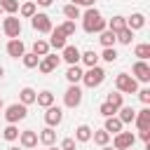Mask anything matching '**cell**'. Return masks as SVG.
<instances>
[{
  "instance_id": "1",
  "label": "cell",
  "mask_w": 150,
  "mask_h": 150,
  "mask_svg": "<svg viewBox=\"0 0 150 150\" xmlns=\"http://www.w3.org/2000/svg\"><path fill=\"white\" fill-rule=\"evenodd\" d=\"M82 19V28H84V33H101V30H105V19L101 16V12L96 9V7H87V12L80 16Z\"/></svg>"
},
{
  "instance_id": "2",
  "label": "cell",
  "mask_w": 150,
  "mask_h": 150,
  "mask_svg": "<svg viewBox=\"0 0 150 150\" xmlns=\"http://www.w3.org/2000/svg\"><path fill=\"white\" fill-rule=\"evenodd\" d=\"M115 91H120V94H136L138 91V82L129 73H117V77H115Z\"/></svg>"
},
{
  "instance_id": "3",
  "label": "cell",
  "mask_w": 150,
  "mask_h": 150,
  "mask_svg": "<svg viewBox=\"0 0 150 150\" xmlns=\"http://www.w3.org/2000/svg\"><path fill=\"white\" fill-rule=\"evenodd\" d=\"M103 80H105V70H103L101 66L87 68V70L82 73V82H84V87H89V89H96Z\"/></svg>"
},
{
  "instance_id": "4",
  "label": "cell",
  "mask_w": 150,
  "mask_h": 150,
  "mask_svg": "<svg viewBox=\"0 0 150 150\" xmlns=\"http://www.w3.org/2000/svg\"><path fill=\"white\" fill-rule=\"evenodd\" d=\"M26 115H28V108H26L23 103H19V101L5 108V120H7V124L21 122V120H26Z\"/></svg>"
},
{
  "instance_id": "5",
  "label": "cell",
  "mask_w": 150,
  "mask_h": 150,
  "mask_svg": "<svg viewBox=\"0 0 150 150\" xmlns=\"http://www.w3.org/2000/svg\"><path fill=\"white\" fill-rule=\"evenodd\" d=\"M2 33L9 38V40H16L21 35V19H16L14 14H7L2 19Z\"/></svg>"
},
{
  "instance_id": "6",
  "label": "cell",
  "mask_w": 150,
  "mask_h": 150,
  "mask_svg": "<svg viewBox=\"0 0 150 150\" xmlns=\"http://www.w3.org/2000/svg\"><path fill=\"white\" fill-rule=\"evenodd\" d=\"M30 26H33V30H38V33H52V19H49V14H45V12H35L33 16H30Z\"/></svg>"
},
{
  "instance_id": "7",
  "label": "cell",
  "mask_w": 150,
  "mask_h": 150,
  "mask_svg": "<svg viewBox=\"0 0 150 150\" xmlns=\"http://www.w3.org/2000/svg\"><path fill=\"white\" fill-rule=\"evenodd\" d=\"M134 143H136V136H134L131 131H120V134H115V138H112V148H115V150H131Z\"/></svg>"
},
{
  "instance_id": "8",
  "label": "cell",
  "mask_w": 150,
  "mask_h": 150,
  "mask_svg": "<svg viewBox=\"0 0 150 150\" xmlns=\"http://www.w3.org/2000/svg\"><path fill=\"white\" fill-rule=\"evenodd\" d=\"M80 103H82V89L77 84H70L63 94V105L66 108H77Z\"/></svg>"
},
{
  "instance_id": "9",
  "label": "cell",
  "mask_w": 150,
  "mask_h": 150,
  "mask_svg": "<svg viewBox=\"0 0 150 150\" xmlns=\"http://www.w3.org/2000/svg\"><path fill=\"white\" fill-rule=\"evenodd\" d=\"M59 63H61V56H56V54H47V56L40 59L38 70H40L42 75H49V73H54V70L59 68Z\"/></svg>"
},
{
  "instance_id": "10",
  "label": "cell",
  "mask_w": 150,
  "mask_h": 150,
  "mask_svg": "<svg viewBox=\"0 0 150 150\" xmlns=\"http://www.w3.org/2000/svg\"><path fill=\"white\" fill-rule=\"evenodd\" d=\"M63 122V110L59 108V105H49V108H45V124L47 127H59Z\"/></svg>"
},
{
  "instance_id": "11",
  "label": "cell",
  "mask_w": 150,
  "mask_h": 150,
  "mask_svg": "<svg viewBox=\"0 0 150 150\" xmlns=\"http://www.w3.org/2000/svg\"><path fill=\"white\" fill-rule=\"evenodd\" d=\"M131 77L136 80V82H150V66L145 63V61H136L134 66H131Z\"/></svg>"
},
{
  "instance_id": "12",
  "label": "cell",
  "mask_w": 150,
  "mask_h": 150,
  "mask_svg": "<svg viewBox=\"0 0 150 150\" xmlns=\"http://www.w3.org/2000/svg\"><path fill=\"white\" fill-rule=\"evenodd\" d=\"M49 49H63L66 45H68V38L61 33V28L56 26V28H52V33H49Z\"/></svg>"
},
{
  "instance_id": "13",
  "label": "cell",
  "mask_w": 150,
  "mask_h": 150,
  "mask_svg": "<svg viewBox=\"0 0 150 150\" xmlns=\"http://www.w3.org/2000/svg\"><path fill=\"white\" fill-rule=\"evenodd\" d=\"M80 54H82V52H80L75 45H66V47L61 49V59H63L68 66H77V63H80Z\"/></svg>"
},
{
  "instance_id": "14",
  "label": "cell",
  "mask_w": 150,
  "mask_h": 150,
  "mask_svg": "<svg viewBox=\"0 0 150 150\" xmlns=\"http://www.w3.org/2000/svg\"><path fill=\"white\" fill-rule=\"evenodd\" d=\"M19 143H21V148H26V150L38 148V131H33V129L21 131V134H19Z\"/></svg>"
},
{
  "instance_id": "15",
  "label": "cell",
  "mask_w": 150,
  "mask_h": 150,
  "mask_svg": "<svg viewBox=\"0 0 150 150\" xmlns=\"http://www.w3.org/2000/svg\"><path fill=\"white\" fill-rule=\"evenodd\" d=\"M134 124L138 127V131H145V129H150V108L145 105L143 110H138L136 112V117H134Z\"/></svg>"
},
{
  "instance_id": "16",
  "label": "cell",
  "mask_w": 150,
  "mask_h": 150,
  "mask_svg": "<svg viewBox=\"0 0 150 150\" xmlns=\"http://www.w3.org/2000/svg\"><path fill=\"white\" fill-rule=\"evenodd\" d=\"M7 54L12 56V59H21L23 54H26V45L16 38V40H9L7 42Z\"/></svg>"
},
{
  "instance_id": "17",
  "label": "cell",
  "mask_w": 150,
  "mask_h": 150,
  "mask_svg": "<svg viewBox=\"0 0 150 150\" xmlns=\"http://www.w3.org/2000/svg\"><path fill=\"white\" fill-rule=\"evenodd\" d=\"M38 141H40L42 145H47V148H49V145H54V143H56V131H54L52 127H45V129L38 134Z\"/></svg>"
},
{
  "instance_id": "18",
  "label": "cell",
  "mask_w": 150,
  "mask_h": 150,
  "mask_svg": "<svg viewBox=\"0 0 150 150\" xmlns=\"http://www.w3.org/2000/svg\"><path fill=\"white\" fill-rule=\"evenodd\" d=\"M143 26H145V16H143L141 12H134V14L127 19V28H129V30H141Z\"/></svg>"
},
{
  "instance_id": "19",
  "label": "cell",
  "mask_w": 150,
  "mask_h": 150,
  "mask_svg": "<svg viewBox=\"0 0 150 150\" xmlns=\"http://www.w3.org/2000/svg\"><path fill=\"white\" fill-rule=\"evenodd\" d=\"M35 96H38V91H35L33 87H23V89L19 91V103H23V105L28 108L30 103H35Z\"/></svg>"
},
{
  "instance_id": "20",
  "label": "cell",
  "mask_w": 150,
  "mask_h": 150,
  "mask_svg": "<svg viewBox=\"0 0 150 150\" xmlns=\"http://www.w3.org/2000/svg\"><path fill=\"white\" fill-rule=\"evenodd\" d=\"M134 117H136V110H134L131 105H122V108L117 110V120H120L122 124H131Z\"/></svg>"
},
{
  "instance_id": "21",
  "label": "cell",
  "mask_w": 150,
  "mask_h": 150,
  "mask_svg": "<svg viewBox=\"0 0 150 150\" xmlns=\"http://www.w3.org/2000/svg\"><path fill=\"white\" fill-rule=\"evenodd\" d=\"M82 68L80 66H68V70H66V80H68V84H77V82H82Z\"/></svg>"
},
{
  "instance_id": "22",
  "label": "cell",
  "mask_w": 150,
  "mask_h": 150,
  "mask_svg": "<svg viewBox=\"0 0 150 150\" xmlns=\"http://www.w3.org/2000/svg\"><path fill=\"white\" fill-rule=\"evenodd\" d=\"M54 94L49 91V89H45V91H40L38 96H35V103L40 105V108H49V105H54Z\"/></svg>"
},
{
  "instance_id": "23",
  "label": "cell",
  "mask_w": 150,
  "mask_h": 150,
  "mask_svg": "<svg viewBox=\"0 0 150 150\" xmlns=\"http://www.w3.org/2000/svg\"><path fill=\"white\" fill-rule=\"evenodd\" d=\"M122 127H124V124H122V122L117 120V115H115V117H105V124H103V129H105V131H108L110 136L120 134V131H122Z\"/></svg>"
},
{
  "instance_id": "24",
  "label": "cell",
  "mask_w": 150,
  "mask_h": 150,
  "mask_svg": "<svg viewBox=\"0 0 150 150\" xmlns=\"http://www.w3.org/2000/svg\"><path fill=\"white\" fill-rule=\"evenodd\" d=\"M80 61H82L87 68H94V66H98V54H96L94 49H87V52L80 54Z\"/></svg>"
},
{
  "instance_id": "25",
  "label": "cell",
  "mask_w": 150,
  "mask_h": 150,
  "mask_svg": "<svg viewBox=\"0 0 150 150\" xmlns=\"http://www.w3.org/2000/svg\"><path fill=\"white\" fill-rule=\"evenodd\" d=\"M91 127L89 124H80L77 129H75V141H80V143H87V141H91Z\"/></svg>"
},
{
  "instance_id": "26",
  "label": "cell",
  "mask_w": 150,
  "mask_h": 150,
  "mask_svg": "<svg viewBox=\"0 0 150 150\" xmlns=\"http://www.w3.org/2000/svg\"><path fill=\"white\" fill-rule=\"evenodd\" d=\"M105 28L112 30V33H120L122 28H127V19L124 16H112L110 21H105Z\"/></svg>"
},
{
  "instance_id": "27",
  "label": "cell",
  "mask_w": 150,
  "mask_h": 150,
  "mask_svg": "<svg viewBox=\"0 0 150 150\" xmlns=\"http://www.w3.org/2000/svg\"><path fill=\"white\" fill-rule=\"evenodd\" d=\"M33 54H35V56H40V59H42V56H47V54H49V42H47V40H42V38H38V40L33 42Z\"/></svg>"
},
{
  "instance_id": "28",
  "label": "cell",
  "mask_w": 150,
  "mask_h": 150,
  "mask_svg": "<svg viewBox=\"0 0 150 150\" xmlns=\"http://www.w3.org/2000/svg\"><path fill=\"white\" fill-rule=\"evenodd\" d=\"M98 42H101L103 47H115L117 38H115V33H112V30H108V28H105V30H101V33H98Z\"/></svg>"
},
{
  "instance_id": "29",
  "label": "cell",
  "mask_w": 150,
  "mask_h": 150,
  "mask_svg": "<svg viewBox=\"0 0 150 150\" xmlns=\"http://www.w3.org/2000/svg\"><path fill=\"white\" fill-rule=\"evenodd\" d=\"M91 138H94V143L101 145V148L110 143V134H108L105 129H96V131H91Z\"/></svg>"
},
{
  "instance_id": "30",
  "label": "cell",
  "mask_w": 150,
  "mask_h": 150,
  "mask_svg": "<svg viewBox=\"0 0 150 150\" xmlns=\"http://www.w3.org/2000/svg\"><path fill=\"white\" fill-rule=\"evenodd\" d=\"M38 12V5L33 2V0H28V2H23V5H19V14L23 16V19H30L33 14Z\"/></svg>"
},
{
  "instance_id": "31",
  "label": "cell",
  "mask_w": 150,
  "mask_h": 150,
  "mask_svg": "<svg viewBox=\"0 0 150 150\" xmlns=\"http://www.w3.org/2000/svg\"><path fill=\"white\" fill-rule=\"evenodd\" d=\"M63 16H66L68 21H75V19L82 16V12H80L77 5H70V2H68V5H63Z\"/></svg>"
},
{
  "instance_id": "32",
  "label": "cell",
  "mask_w": 150,
  "mask_h": 150,
  "mask_svg": "<svg viewBox=\"0 0 150 150\" xmlns=\"http://www.w3.org/2000/svg\"><path fill=\"white\" fill-rule=\"evenodd\" d=\"M105 103H110L115 110H120V108L124 105V94H120V91H110L108 98H105Z\"/></svg>"
},
{
  "instance_id": "33",
  "label": "cell",
  "mask_w": 150,
  "mask_h": 150,
  "mask_svg": "<svg viewBox=\"0 0 150 150\" xmlns=\"http://www.w3.org/2000/svg\"><path fill=\"white\" fill-rule=\"evenodd\" d=\"M134 54L138 56V61H148V59H150V45H148V42L136 45V47H134Z\"/></svg>"
},
{
  "instance_id": "34",
  "label": "cell",
  "mask_w": 150,
  "mask_h": 150,
  "mask_svg": "<svg viewBox=\"0 0 150 150\" xmlns=\"http://www.w3.org/2000/svg\"><path fill=\"white\" fill-rule=\"evenodd\" d=\"M117 56H120V54H117V49H115V47H103V52L98 54V59H103L105 63H115V61H117Z\"/></svg>"
},
{
  "instance_id": "35",
  "label": "cell",
  "mask_w": 150,
  "mask_h": 150,
  "mask_svg": "<svg viewBox=\"0 0 150 150\" xmlns=\"http://www.w3.org/2000/svg\"><path fill=\"white\" fill-rule=\"evenodd\" d=\"M19 134H21V131H19L16 124H7V127L2 129V138H5V141H16Z\"/></svg>"
},
{
  "instance_id": "36",
  "label": "cell",
  "mask_w": 150,
  "mask_h": 150,
  "mask_svg": "<svg viewBox=\"0 0 150 150\" xmlns=\"http://www.w3.org/2000/svg\"><path fill=\"white\" fill-rule=\"evenodd\" d=\"M115 38H117V42H120V45H131V40H134V30L122 28L120 33H115Z\"/></svg>"
},
{
  "instance_id": "37",
  "label": "cell",
  "mask_w": 150,
  "mask_h": 150,
  "mask_svg": "<svg viewBox=\"0 0 150 150\" xmlns=\"http://www.w3.org/2000/svg\"><path fill=\"white\" fill-rule=\"evenodd\" d=\"M0 9L7 14H16L19 12V0H0Z\"/></svg>"
},
{
  "instance_id": "38",
  "label": "cell",
  "mask_w": 150,
  "mask_h": 150,
  "mask_svg": "<svg viewBox=\"0 0 150 150\" xmlns=\"http://www.w3.org/2000/svg\"><path fill=\"white\" fill-rule=\"evenodd\" d=\"M21 61H23V66H26V68H38V63H40V56H35L33 52H26V54L21 56Z\"/></svg>"
},
{
  "instance_id": "39",
  "label": "cell",
  "mask_w": 150,
  "mask_h": 150,
  "mask_svg": "<svg viewBox=\"0 0 150 150\" xmlns=\"http://www.w3.org/2000/svg\"><path fill=\"white\" fill-rule=\"evenodd\" d=\"M59 28H61V33H63L66 38H73V35H75V21H68V19H66Z\"/></svg>"
},
{
  "instance_id": "40",
  "label": "cell",
  "mask_w": 150,
  "mask_h": 150,
  "mask_svg": "<svg viewBox=\"0 0 150 150\" xmlns=\"http://www.w3.org/2000/svg\"><path fill=\"white\" fill-rule=\"evenodd\" d=\"M98 112H101L103 117H115V115H117V110H115V108H112L110 103H105V101H103V103L98 105Z\"/></svg>"
},
{
  "instance_id": "41",
  "label": "cell",
  "mask_w": 150,
  "mask_h": 150,
  "mask_svg": "<svg viewBox=\"0 0 150 150\" xmlns=\"http://www.w3.org/2000/svg\"><path fill=\"white\" fill-rule=\"evenodd\" d=\"M136 94H138V98H141V103H143V105H148V103H150V89H148V87H145V89H138Z\"/></svg>"
},
{
  "instance_id": "42",
  "label": "cell",
  "mask_w": 150,
  "mask_h": 150,
  "mask_svg": "<svg viewBox=\"0 0 150 150\" xmlns=\"http://www.w3.org/2000/svg\"><path fill=\"white\" fill-rule=\"evenodd\" d=\"M59 148H61V150H75V138H63Z\"/></svg>"
},
{
  "instance_id": "43",
  "label": "cell",
  "mask_w": 150,
  "mask_h": 150,
  "mask_svg": "<svg viewBox=\"0 0 150 150\" xmlns=\"http://www.w3.org/2000/svg\"><path fill=\"white\" fill-rule=\"evenodd\" d=\"M96 0H70V5H77V7H94Z\"/></svg>"
},
{
  "instance_id": "44",
  "label": "cell",
  "mask_w": 150,
  "mask_h": 150,
  "mask_svg": "<svg viewBox=\"0 0 150 150\" xmlns=\"http://www.w3.org/2000/svg\"><path fill=\"white\" fill-rule=\"evenodd\" d=\"M138 138H141L143 143H150V129H145V131H138Z\"/></svg>"
},
{
  "instance_id": "45",
  "label": "cell",
  "mask_w": 150,
  "mask_h": 150,
  "mask_svg": "<svg viewBox=\"0 0 150 150\" xmlns=\"http://www.w3.org/2000/svg\"><path fill=\"white\" fill-rule=\"evenodd\" d=\"M54 0H35V5H40V7H49Z\"/></svg>"
},
{
  "instance_id": "46",
  "label": "cell",
  "mask_w": 150,
  "mask_h": 150,
  "mask_svg": "<svg viewBox=\"0 0 150 150\" xmlns=\"http://www.w3.org/2000/svg\"><path fill=\"white\" fill-rule=\"evenodd\" d=\"M101 150H115V148H112V145H103Z\"/></svg>"
},
{
  "instance_id": "47",
  "label": "cell",
  "mask_w": 150,
  "mask_h": 150,
  "mask_svg": "<svg viewBox=\"0 0 150 150\" xmlns=\"http://www.w3.org/2000/svg\"><path fill=\"white\" fill-rule=\"evenodd\" d=\"M7 150H21V148H19V145H9Z\"/></svg>"
},
{
  "instance_id": "48",
  "label": "cell",
  "mask_w": 150,
  "mask_h": 150,
  "mask_svg": "<svg viewBox=\"0 0 150 150\" xmlns=\"http://www.w3.org/2000/svg\"><path fill=\"white\" fill-rule=\"evenodd\" d=\"M2 75H5V68H2V66H0V77H2Z\"/></svg>"
},
{
  "instance_id": "49",
  "label": "cell",
  "mask_w": 150,
  "mask_h": 150,
  "mask_svg": "<svg viewBox=\"0 0 150 150\" xmlns=\"http://www.w3.org/2000/svg\"><path fill=\"white\" fill-rule=\"evenodd\" d=\"M47 150H61V148H54V145H49V148H47Z\"/></svg>"
},
{
  "instance_id": "50",
  "label": "cell",
  "mask_w": 150,
  "mask_h": 150,
  "mask_svg": "<svg viewBox=\"0 0 150 150\" xmlns=\"http://www.w3.org/2000/svg\"><path fill=\"white\" fill-rule=\"evenodd\" d=\"M2 108H5V105H2V98H0V110H2Z\"/></svg>"
},
{
  "instance_id": "51",
  "label": "cell",
  "mask_w": 150,
  "mask_h": 150,
  "mask_svg": "<svg viewBox=\"0 0 150 150\" xmlns=\"http://www.w3.org/2000/svg\"><path fill=\"white\" fill-rule=\"evenodd\" d=\"M30 150H38V148H30Z\"/></svg>"
},
{
  "instance_id": "52",
  "label": "cell",
  "mask_w": 150,
  "mask_h": 150,
  "mask_svg": "<svg viewBox=\"0 0 150 150\" xmlns=\"http://www.w3.org/2000/svg\"><path fill=\"white\" fill-rule=\"evenodd\" d=\"M131 150H134V148H131Z\"/></svg>"
}]
</instances>
